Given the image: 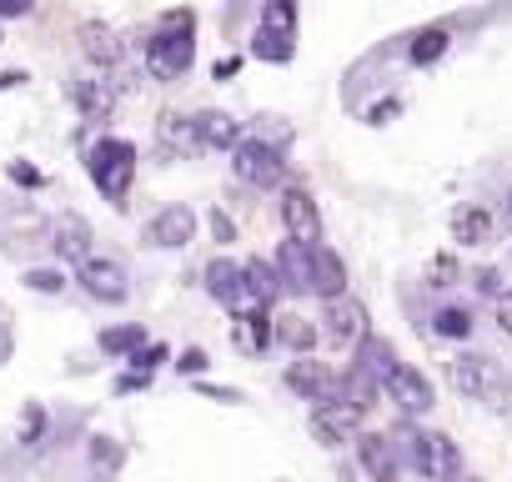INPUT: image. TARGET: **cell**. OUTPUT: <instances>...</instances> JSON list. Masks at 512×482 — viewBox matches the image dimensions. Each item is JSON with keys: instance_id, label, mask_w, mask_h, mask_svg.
I'll return each mask as SVG.
<instances>
[{"instance_id": "ee69618b", "label": "cell", "mask_w": 512, "mask_h": 482, "mask_svg": "<svg viewBox=\"0 0 512 482\" xmlns=\"http://www.w3.org/2000/svg\"><path fill=\"white\" fill-rule=\"evenodd\" d=\"M477 292H497V272H477Z\"/></svg>"}, {"instance_id": "4316f807", "label": "cell", "mask_w": 512, "mask_h": 482, "mask_svg": "<svg viewBox=\"0 0 512 482\" xmlns=\"http://www.w3.org/2000/svg\"><path fill=\"white\" fill-rule=\"evenodd\" d=\"M277 337H282L292 352H312V347H317V327H312L307 317H282V322H277Z\"/></svg>"}, {"instance_id": "7a4b0ae2", "label": "cell", "mask_w": 512, "mask_h": 482, "mask_svg": "<svg viewBox=\"0 0 512 482\" xmlns=\"http://www.w3.org/2000/svg\"><path fill=\"white\" fill-rule=\"evenodd\" d=\"M91 176H96L101 196L126 201L131 176H136V146L131 141H96L91 146Z\"/></svg>"}, {"instance_id": "f35d334b", "label": "cell", "mask_w": 512, "mask_h": 482, "mask_svg": "<svg viewBox=\"0 0 512 482\" xmlns=\"http://www.w3.org/2000/svg\"><path fill=\"white\" fill-rule=\"evenodd\" d=\"M196 392H206L211 402H241V392H231V387H211V382H201Z\"/></svg>"}, {"instance_id": "4fadbf2b", "label": "cell", "mask_w": 512, "mask_h": 482, "mask_svg": "<svg viewBox=\"0 0 512 482\" xmlns=\"http://www.w3.org/2000/svg\"><path fill=\"white\" fill-rule=\"evenodd\" d=\"M191 231H196V211L191 206H166L156 221H151V247H186L191 241Z\"/></svg>"}, {"instance_id": "1f68e13d", "label": "cell", "mask_w": 512, "mask_h": 482, "mask_svg": "<svg viewBox=\"0 0 512 482\" xmlns=\"http://www.w3.org/2000/svg\"><path fill=\"white\" fill-rule=\"evenodd\" d=\"M41 422H46V412H41V402H31L26 407V422H21V442H36L41 437Z\"/></svg>"}, {"instance_id": "b9f144b4", "label": "cell", "mask_w": 512, "mask_h": 482, "mask_svg": "<svg viewBox=\"0 0 512 482\" xmlns=\"http://www.w3.org/2000/svg\"><path fill=\"white\" fill-rule=\"evenodd\" d=\"M236 71H241V61H236V56H226V61H216V71H211V76H216V81H231Z\"/></svg>"}, {"instance_id": "30bf717a", "label": "cell", "mask_w": 512, "mask_h": 482, "mask_svg": "<svg viewBox=\"0 0 512 482\" xmlns=\"http://www.w3.org/2000/svg\"><path fill=\"white\" fill-rule=\"evenodd\" d=\"M81 287L96 297V302H126V272L116 267V262H106V257H91V262H81Z\"/></svg>"}, {"instance_id": "d6986e66", "label": "cell", "mask_w": 512, "mask_h": 482, "mask_svg": "<svg viewBox=\"0 0 512 482\" xmlns=\"http://www.w3.org/2000/svg\"><path fill=\"white\" fill-rule=\"evenodd\" d=\"M51 247H56L66 262H91V226H86L81 216H61Z\"/></svg>"}, {"instance_id": "836d02e7", "label": "cell", "mask_w": 512, "mask_h": 482, "mask_svg": "<svg viewBox=\"0 0 512 482\" xmlns=\"http://www.w3.org/2000/svg\"><path fill=\"white\" fill-rule=\"evenodd\" d=\"M6 171H11V181H21V186H41V171H36V166H26V161H11Z\"/></svg>"}, {"instance_id": "ffe728a7", "label": "cell", "mask_w": 512, "mask_h": 482, "mask_svg": "<svg viewBox=\"0 0 512 482\" xmlns=\"http://www.w3.org/2000/svg\"><path fill=\"white\" fill-rule=\"evenodd\" d=\"M487 236H492L487 206H457L452 211V241H462V247H482Z\"/></svg>"}, {"instance_id": "7402d4cb", "label": "cell", "mask_w": 512, "mask_h": 482, "mask_svg": "<svg viewBox=\"0 0 512 482\" xmlns=\"http://www.w3.org/2000/svg\"><path fill=\"white\" fill-rule=\"evenodd\" d=\"M76 106L86 121H106L116 111V91L106 81H76Z\"/></svg>"}, {"instance_id": "f546056e", "label": "cell", "mask_w": 512, "mask_h": 482, "mask_svg": "<svg viewBox=\"0 0 512 482\" xmlns=\"http://www.w3.org/2000/svg\"><path fill=\"white\" fill-rule=\"evenodd\" d=\"M86 51H91L101 66H111V61H116V41H111L106 31H86Z\"/></svg>"}, {"instance_id": "8fae6325", "label": "cell", "mask_w": 512, "mask_h": 482, "mask_svg": "<svg viewBox=\"0 0 512 482\" xmlns=\"http://www.w3.org/2000/svg\"><path fill=\"white\" fill-rule=\"evenodd\" d=\"M322 322H327V337L337 342V347H357V342H367V312L357 307V302H327V312H322Z\"/></svg>"}, {"instance_id": "d590c367", "label": "cell", "mask_w": 512, "mask_h": 482, "mask_svg": "<svg viewBox=\"0 0 512 482\" xmlns=\"http://www.w3.org/2000/svg\"><path fill=\"white\" fill-rule=\"evenodd\" d=\"M397 111H402V106H397V101H377V106H372V111H367V121H372V126H387V121H392V116H397Z\"/></svg>"}, {"instance_id": "d4e9b609", "label": "cell", "mask_w": 512, "mask_h": 482, "mask_svg": "<svg viewBox=\"0 0 512 482\" xmlns=\"http://www.w3.org/2000/svg\"><path fill=\"white\" fill-rule=\"evenodd\" d=\"M262 31L297 41V0H272V6L262 11Z\"/></svg>"}, {"instance_id": "bcb514c9", "label": "cell", "mask_w": 512, "mask_h": 482, "mask_svg": "<svg viewBox=\"0 0 512 482\" xmlns=\"http://www.w3.org/2000/svg\"><path fill=\"white\" fill-rule=\"evenodd\" d=\"M507 216H512V191H507Z\"/></svg>"}, {"instance_id": "5b68a950", "label": "cell", "mask_w": 512, "mask_h": 482, "mask_svg": "<svg viewBox=\"0 0 512 482\" xmlns=\"http://www.w3.org/2000/svg\"><path fill=\"white\" fill-rule=\"evenodd\" d=\"M231 171H236V181H246V186H277L282 171H287V161H282V151H277L272 141L251 136V141H241V146L231 151Z\"/></svg>"}, {"instance_id": "d6a6232c", "label": "cell", "mask_w": 512, "mask_h": 482, "mask_svg": "<svg viewBox=\"0 0 512 482\" xmlns=\"http://www.w3.org/2000/svg\"><path fill=\"white\" fill-rule=\"evenodd\" d=\"M176 367H181V372H186V377H201V372H206V352H201V347H186V352H181V362H176Z\"/></svg>"}, {"instance_id": "e0dca14e", "label": "cell", "mask_w": 512, "mask_h": 482, "mask_svg": "<svg viewBox=\"0 0 512 482\" xmlns=\"http://www.w3.org/2000/svg\"><path fill=\"white\" fill-rule=\"evenodd\" d=\"M287 387L302 392V397L317 402V407H322V402H337V397H332V377L322 372V362H292V367H287Z\"/></svg>"}, {"instance_id": "83f0119b", "label": "cell", "mask_w": 512, "mask_h": 482, "mask_svg": "<svg viewBox=\"0 0 512 482\" xmlns=\"http://www.w3.org/2000/svg\"><path fill=\"white\" fill-rule=\"evenodd\" d=\"M141 342H146V332L131 322V327H111V332H101V352H111V357H136L141 352Z\"/></svg>"}, {"instance_id": "2e32d148", "label": "cell", "mask_w": 512, "mask_h": 482, "mask_svg": "<svg viewBox=\"0 0 512 482\" xmlns=\"http://www.w3.org/2000/svg\"><path fill=\"white\" fill-rule=\"evenodd\" d=\"M206 292H211L221 307H236V302L246 297V277H241V267L226 262V257H216V262L206 267Z\"/></svg>"}, {"instance_id": "ba28073f", "label": "cell", "mask_w": 512, "mask_h": 482, "mask_svg": "<svg viewBox=\"0 0 512 482\" xmlns=\"http://www.w3.org/2000/svg\"><path fill=\"white\" fill-rule=\"evenodd\" d=\"M272 337H277V322H272V312H267V307L236 312V322H231V342H236V352L262 357V352L272 347Z\"/></svg>"}, {"instance_id": "484cf974", "label": "cell", "mask_w": 512, "mask_h": 482, "mask_svg": "<svg viewBox=\"0 0 512 482\" xmlns=\"http://www.w3.org/2000/svg\"><path fill=\"white\" fill-rule=\"evenodd\" d=\"M432 332L447 337V342H467V337H472V312H462V307H442V312L432 317Z\"/></svg>"}, {"instance_id": "ab89813d", "label": "cell", "mask_w": 512, "mask_h": 482, "mask_svg": "<svg viewBox=\"0 0 512 482\" xmlns=\"http://www.w3.org/2000/svg\"><path fill=\"white\" fill-rule=\"evenodd\" d=\"M457 267H452V257H442V262H432V287H447V277H452Z\"/></svg>"}, {"instance_id": "f1b7e54d", "label": "cell", "mask_w": 512, "mask_h": 482, "mask_svg": "<svg viewBox=\"0 0 512 482\" xmlns=\"http://www.w3.org/2000/svg\"><path fill=\"white\" fill-rule=\"evenodd\" d=\"M292 51H297V46H292L287 36H267V31H256V41H251V56L277 61V66H282V61H292Z\"/></svg>"}, {"instance_id": "52a82bcc", "label": "cell", "mask_w": 512, "mask_h": 482, "mask_svg": "<svg viewBox=\"0 0 512 482\" xmlns=\"http://www.w3.org/2000/svg\"><path fill=\"white\" fill-rule=\"evenodd\" d=\"M362 427V407L357 402H322L317 412H312V437L317 442H327V447H337V442H347L352 432Z\"/></svg>"}, {"instance_id": "74e56055", "label": "cell", "mask_w": 512, "mask_h": 482, "mask_svg": "<svg viewBox=\"0 0 512 482\" xmlns=\"http://www.w3.org/2000/svg\"><path fill=\"white\" fill-rule=\"evenodd\" d=\"M497 327L512 337V292H502V297H497Z\"/></svg>"}, {"instance_id": "603a6c76", "label": "cell", "mask_w": 512, "mask_h": 482, "mask_svg": "<svg viewBox=\"0 0 512 482\" xmlns=\"http://www.w3.org/2000/svg\"><path fill=\"white\" fill-rule=\"evenodd\" d=\"M161 146L166 151H181V156H191V151H206L201 146V131H196V121H186V116H161Z\"/></svg>"}, {"instance_id": "7c38bea8", "label": "cell", "mask_w": 512, "mask_h": 482, "mask_svg": "<svg viewBox=\"0 0 512 482\" xmlns=\"http://www.w3.org/2000/svg\"><path fill=\"white\" fill-rule=\"evenodd\" d=\"M312 292L327 297V302H342V292H347V267L332 247H322V241L312 247Z\"/></svg>"}, {"instance_id": "6da1fadb", "label": "cell", "mask_w": 512, "mask_h": 482, "mask_svg": "<svg viewBox=\"0 0 512 482\" xmlns=\"http://www.w3.org/2000/svg\"><path fill=\"white\" fill-rule=\"evenodd\" d=\"M196 61V41H191V16L186 11H171L166 16V31L146 41V71L156 81H181Z\"/></svg>"}, {"instance_id": "3957f363", "label": "cell", "mask_w": 512, "mask_h": 482, "mask_svg": "<svg viewBox=\"0 0 512 482\" xmlns=\"http://www.w3.org/2000/svg\"><path fill=\"white\" fill-rule=\"evenodd\" d=\"M402 437H407V452H412L422 477H432V482H457L462 477V457H457L452 437H442V432H402Z\"/></svg>"}, {"instance_id": "277c9868", "label": "cell", "mask_w": 512, "mask_h": 482, "mask_svg": "<svg viewBox=\"0 0 512 482\" xmlns=\"http://www.w3.org/2000/svg\"><path fill=\"white\" fill-rule=\"evenodd\" d=\"M452 387L467 392V397H482V402H492V407L507 402V377L497 372L492 357H477V352H462V357L452 362Z\"/></svg>"}, {"instance_id": "f6af8a7d", "label": "cell", "mask_w": 512, "mask_h": 482, "mask_svg": "<svg viewBox=\"0 0 512 482\" xmlns=\"http://www.w3.org/2000/svg\"><path fill=\"white\" fill-rule=\"evenodd\" d=\"M26 81V71H6V76H0V91H11V86H21Z\"/></svg>"}, {"instance_id": "e575fe53", "label": "cell", "mask_w": 512, "mask_h": 482, "mask_svg": "<svg viewBox=\"0 0 512 482\" xmlns=\"http://www.w3.org/2000/svg\"><path fill=\"white\" fill-rule=\"evenodd\" d=\"M131 362H136V372H151V367H156V362H166V347H161V342H156V347H146V352H136V357H131Z\"/></svg>"}, {"instance_id": "8d00e7d4", "label": "cell", "mask_w": 512, "mask_h": 482, "mask_svg": "<svg viewBox=\"0 0 512 482\" xmlns=\"http://www.w3.org/2000/svg\"><path fill=\"white\" fill-rule=\"evenodd\" d=\"M211 231H216V241H221V247H226V241H236V226H231V216H211Z\"/></svg>"}, {"instance_id": "cb8c5ba5", "label": "cell", "mask_w": 512, "mask_h": 482, "mask_svg": "<svg viewBox=\"0 0 512 482\" xmlns=\"http://www.w3.org/2000/svg\"><path fill=\"white\" fill-rule=\"evenodd\" d=\"M452 46V36L442 31V26H427V31H417L412 36V46H407V61L412 66H432V61H442V51Z\"/></svg>"}, {"instance_id": "7bdbcfd3", "label": "cell", "mask_w": 512, "mask_h": 482, "mask_svg": "<svg viewBox=\"0 0 512 482\" xmlns=\"http://www.w3.org/2000/svg\"><path fill=\"white\" fill-rule=\"evenodd\" d=\"M11 347H16V337H11V327H6V322H0V367L11 362Z\"/></svg>"}, {"instance_id": "9a60e30c", "label": "cell", "mask_w": 512, "mask_h": 482, "mask_svg": "<svg viewBox=\"0 0 512 482\" xmlns=\"http://www.w3.org/2000/svg\"><path fill=\"white\" fill-rule=\"evenodd\" d=\"M241 277H246V297L256 302V307H272L277 297H282V272H277V262H262V257H256V262H246L241 267Z\"/></svg>"}, {"instance_id": "8992f818", "label": "cell", "mask_w": 512, "mask_h": 482, "mask_svg": "<svg viewBox=\"0 0 512 482\" xmlns=\"http://www.w3.org/2000/svg\"><path fill=\"white\" fill-rule=\"evenodd\" d=\"M382 387H387V397H392L402 412H427V407H432L427 377H422L417 367H407V362H392V367L382 372Z\"/></svg>"}, {"instance_id": "44dd1931", "label": "cell", "mask_w": 512, "mask_h": 482, "mask_svg": "<svg viewBox=\"0 0 512 482\" xmlns=\"http://www.w3.org/2000/svg\"><path fill=\"white\" fill-rule=\"evenodd\" d=\"M196 131H201V146L206 151H221V146H241V121H231V116H221V111H206V116H196Z\"/></svg>"}, {"instance_id": "5bb4252c", "label": "cell", "mask_w": 512, "mask_h": 482, "mask_svg": "<svg viewBox=\"0 0 512 482\" xmlns=\"http://www.w3.org/2000/svg\"><path fill=\"white\" fill-rule=\"evenodd\" d=\"M277 272L287 282V292H312V247H302V241H282L277 252Z\"/></svg>"}, {"instance_id": "ac0fdd59", "label": "cell", "mask_w": 512, "mask_h": 482, "mask_svg": "<svg viewBox=\"0 0 512 482\" xmlns=\"http://www.w3.org/2000/svg\"><path fill=\"white\" fill-rule=\"evenodd\" d=\"M357 452H362V467H367V477H372V482H397V452H392V442H387V437L367 432V437L357 442Z\"/></svg>"}, {"instance_id": "4dcf8cb0", "label": "cell", "mask_w": 512, "mask_h": 482, "mask_svg": "<svg viewBox=\"0 0 512 482\" xmlns=\"http://www.w3.org/2000/svg\"><path fill=\"white\" fill-rule=\"evenodd\" d=\"M26 287L51 297V292H61V287H66V277H61V272H26Z\"/></svg>"}, {"instance_id": "60d3db41", "label": "cell", "mask_w": 512, "mask_h": 482, "mask_svg": "<svg viewBox=\"0 0 512 482\" xmlns=\"http://www.w3.org/2000/svg\"><path fill=\"white\" fill-rule=\"evenodd\" d=\"M36 0H0V16H26Z\"/></svg>"}, {"instance_id": "9c48e42d", "label": "cell", "mask_w": 512, "mask_h": 482, "mask_svg": "<svg viewBox=\"0 0 512 482\" xmlns=\"http://www.w3.org/2000/svg\"><path fill=\"white\" fill-rule=\"evenodd\" d=\"M282 221H287V236L302 241V247H317V236H322V216H317V201L297 186L282 196Z\"/></svg>"}]
</instances>
